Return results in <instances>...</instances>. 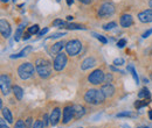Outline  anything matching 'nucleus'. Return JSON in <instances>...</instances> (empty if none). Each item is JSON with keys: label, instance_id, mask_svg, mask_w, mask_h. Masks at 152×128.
I'll use <instances>...</instances> for the list:
<instances>
[{"label": "nucleus", "instance_id": "f257e3e1", "mask_svg": "<svg viewBox=\"0 0 152 128\" xmlns=\"http://www.w3.org/2000/svg\"><path fill=\"white\" fill-rule=\"evenodd\" d=\"M105 95L102 92V90H96V89H90L86 92L84 94V100L86 103L90 104V105H99L103 104L105 100Z\"/></svg>", "mask_w": 152, "mask_h": 128}, {"label": "nucleus", "instance_id": "f03ea898", "mask_svg": "<svg viewBox=\"0 0 152 128\" xmlns=\"http://www.w3.org/2000/svg\"><path fill=\"white\" fill-rule=\"evenodd\" d=\"M35 70L41 78H48L52 74V63L46 58H39L35 62Z\"/></svg>", "mask_w": 152, "mask_h": 128}, {"label": "nucleus", "instance_id": "7ed1b4c3", "mask_svg": "<svg viewBox=\"0 0 152 128\" xmlns=\"http://www.w3.org/2000/svg\"><path fill=\"white\" fill-rule=\"evenodd\" d=\"M34 72H35V70H34L33 64H31L28 62L27 63H22L18 68V74H19L20 78L23 79V80L32 78L34 76Z\"/></svg>", "mask_w": 152, "mask_h": 128}, {"label": "nucleus", "instance_id": "20e7f679", "mask_svg": "<svg viewBox=\"0 0 152 128\" xmlns=\"http://www.w3.org/2000/svg\"><path fill=\"white\" fill-rule=\"evenodd\" d=\"M115 13V6L113 2H109V1H105L103 2L99 8H98V17L101 19H105L108 17H111Z\"/></svg>", "mask_w": 152, "mask_h": 128}, {"label": "nucleus", "instance_id": "39448f33", "mask_svg": "<svg viewBox=\"0 0 152 128\" xmlns=\"http://www.w3.org/2000/svg\"><path fill=\"white\" fill-rule=\"evenodd\" d=\"M81 49H82V43L78 40H72L66 44V50L69 56H76L81 51Z\"/></svg>", "mask_w": 152, "mask_h": 128}, {"label": "nucleus", "instance_id": "423d86ee", "mask_svg": "<svg viewBox=\"0 0 152 128\" xmlns=\"http://www.w3.org/2000/svg\"><path fill=\"white\" fill-rule=\"evenodd\" d=\"M104 76H105V73L103 72L101 69H96L88 76V80L93 85H99L104 82Z\"/></svg>", "mask_w": 152, "mask_h": 128}, {"label": "nucleus", "instance_id": "0eeeda50", "mask_svg": "<svg viewBox=\"0 0 152 128\" xmlns=\"http://www.w3.org/2000/svg\"><path fill=\"white\" fill-rule=\"evenodd\" d=\"M0 89H1L2 94H5V95H7L11 92V90L13 89L10 77L5 73H1V76H0Z\"/></svg>", "mask_w": 152, "mask_h": 128}, {"label": "nucleus", "instance_id": "6e6552de", "mask_svg": "<svg viewBox=\"0 0 152 128\" xmlns=\"http://www.w3.org/2000/svg\"><path fill=\"white\" fill-rule=\"evenodd\" d=\"M66 64H67V55L63 54V53L57 54L54 58V62H53V68L56 71H61V70L64 69Z\"/></svg>", "mask_w": 152, "mask_h": 128}, {"label": "nucleus", "instance_id": "1a4fd4ad", "mask_svg": "<svg viewBox=\"0 0 152 128\" xmlns=\"http://www.w3.org/2000/svg\"><path fill=\"white\" fill-rule=\"evenodd\" d=\"M75 118V115H74V107L73 106H66L64 108H63V124L66 125V124H68V122H70L73 119Z\"/></svg>", "mask_w": 152, "mask_h": 128}, {"label": "nucleus", "instance_id": "9d476101", "mask_svg": "<svg viewBox=\"0 0 152 128\" xmlns=\"http://www.w3.org/2000/svg\"><path fill=\"white\" fill-rule=\"evenodd\" d=\"M0 32H1L2 37H5V38L10 37L11 33H12L11 26H10V23L5 19H1V21H0Z\"/></svg>", "mask_w": 152, "mask_h": 128}, {"label": "nucleus", "instance_id": "9b49d317", "mask_svg": "<svg viewBox=\"0 0 152 128\" xmlns=\"http://www.w3.org/2000/svg\"><path fill=\"white\" fill-rule=\"evenodd\" d=\"M138 19L140 22H144V23L152 22V9H146V11L140 12L138 14Z\"/></svg>", "mask_w": 152, "mask_h": 128}, {"label": "nucleus", "instance_id": "f8f14e48", "mask_svg": "<svg viewBox=\"0 0 152 128\" xmlns=\"http://www.w3.org/2000/svg\"><path fill=\"white\" fill-rule=\"evenodd\" d=\"M119 23L123 28H128L133 25V19L130 14H123L119 19Z\"/></svg>", "mask_w": 152, "mask_h": 128}, {"label": "nucleus", "instance_id": "ddd939ff", "mask_svg": "<svg viewBox=\"0 0 152 128\" xmlns=\"http://www.w3.org/2000/svg\"><path fill=\"white\" fill-rule=\"evenodd\" d=\"M102 92L104 93V95L107 98H111L115 94V88L111 85V84H104L102 88H101Z\"/></svg>", "mask_w": 152, "mask_h": 128}, {"label": "nucleus", "instance_id": "4468645a", "mask_svg": "<svg viewBox=\"0 0 152 128\" xmlns=\"http://www.w3.org/2000/svg\"><path fill=\"white\" fill-rule=\"evenodd\" d=\"M95 64H96V62H95V59H94V57H87V58L81 63V69H82V70H88V69L93 68Z\"/></svg>", "mask_w": 152, "mask_h": 128}, {"label": "nucleus", "instance_id": "2eb2a0df", "mask_svg": "<svg viewBox=\"0 0 152 128\" xmlns=\"http://www.w3.org/2000/svg\"><path fill=\"white\" fill-rule=\"evenodd\" d=\"M63 47H64V42H63V41H58V42H56L55 44H53V47H52V49H50V54H52V56L53 55L56 56L57 54L62 53Z\"/></svg>", "mask_w": 152, "mask_h": 128}, {"label": "nucleus", "instance_id": "dca6fc26", "mask_svg": "<svg viewBox=\"0 0 152 128\" xmlns=\"http://www.w3.org/2000/svg\"><path fill=\"white\" fill-rule=\"evenodd\" d=\"M60 115H61V111H60V108H58V107L54 108L53 112H52V114H50V125L56 126L57 122H58V120H60Z\"/></svg>", "mask_w": 152, "mask_h": 128}, {"label": "nucleus", "instance_id": "f3484780", "mask_svg": "<svg viewBox=\"0 0 152 128\" xmlns=\"http://www.w3.org/2000/svg\"><path fill=\"white\" fill-rule=\"evenodd\" d=\"M73 107H74V115H75V119H80V118H82V116L86 114V108H84L82 105L76 104V105H73Z\"/></svg>", "mask_w": 152, "mask_h": 128}, {"label": "nucleus", "instance_id": "a211bd4d", "mask_svg": "<svg viewBox=\"0 0 152 128\" xmlns=\"http://www.w3.org/2000/svg\"><path fill=\"white\" fill-rule=\"evenodd\" d=\"M1 113H2L4 119H5L8 124H12V122H13V116H12V114H11V112H10L8 108L2 107V108H1Z\"/></svg>", "mask_w": 152, "mask_h": 128}, {"label": "nucleus", "instance_id": "6ab92c4d", "mask_svg": "<svg viewBox=\"0 0 152 128\" xmlns=\"http://www.w3.org/2000/svg\"><path fill=\"white\" fill-rule=\"evenodd\" d=\"M12 91H13L14 95H15V98H17L18 100H21V99H22V97H23V90H22L20 86L14 85L13 89H12Z\"/></svg>", "mask_w": 152, "mask_h": 128}, {"label": "nucleus", "instance_id": "aec40b11", "mask_svg": "<svg viewBox=\"0 0 152 128\" xmlns=\"http://www.w3.org/2000/svg\"><path fill=\"white\" fill-rule=\"evenodd\" d=\"M32 50H33V48H32L31 46H27V47H26L25 49H22V50L20 51L19 54H17V55H13V56H12V58H14V57L17 58V57H22V56H26L27 54H29V53H31Z\"/></svg>", "mask_w": 152, "mask_h": 128}, {"label": "nucleus", "instance_id": "412c9836", "mask_svg": "<svg viewBox=\"0 0 152 128\" xmlns=\"http://www.w3.org/2000/svg\"><path fill=\"white\" fill-rule=\"evenodd\" d=\"M138 97L139 98H148V99H150V97H151V94H150V92H149V90L146 89V88H144L143 90H140V92L138 93Z\"/></svg>", "mask_w": 152, "mask_h": 128}, {"label": "nucleus", "instance_id": "4be33fe9", "mask_svg": "<svg viewBox=\"0 0 152 128\" xmlns=\"http://www.w3.org/2000/svg\"><path fill=\"white\" fill-rule=\"evenodd\" d=\"M149 104V99L146 100H137L136 103H134V107L136 108H142V107H144V106H146Z\"/></svg>", "mask_w": 152, "mask_h": 128}, {"label": "nucleus", "instance_id": "5701e85b", "mask_svg": "<svg viewBox=\"0 0 152 128\" xmlns=\"http://www.w3.org/2000/svg\"><path fill=\"white\" fill-rule=\"evenodd\" d=\"M66 25H67V22H64L63 20H61V19H56V20H54L53 21V26L54 27H66Z\"/></svg>", "mask_w": 152, "mask_h": 128}, {"label": "nucleus", "instance_id": "b1692460", "mask_svg": "<svg viewBox=\"0 0 152 128\" xmlns=\"http://www.w3.org/2000/svg\"><path fill=\"white\" fill-rule=\"evenodd\" d=\"M64 28H68V29H84L83 26H81V25H76V23H67Z\"/></svg>", "mask_w": 152, "mask_h": 128}, {"label": "nucleus", "instance_id": "393cba45", "mask_svg": "<svg viewBox=\"0 0 152 128\" xmlns=\"http://www.w3.org/2000/svg\"><path fill=\"white\" fill-rule=\"evenodd\" d=\"M128 70L131 72V74H132V77H133V79H134V82L138 84V83H139V78H138V76H137V72H136V70L133 69V67L129 65V67H128Z\"/></svg>", "mask_w": 152, "mask_h": 128}, {"label": "nucleus", "instance_id": "a878e982", "mask_svg": "<svg viewBox=\"0 0 152 128\" xmlns=\"http://www.w3.org/2000/svg\"><path fill=\"white\" fill-rule=\"evenodd\" d=\"M22 30H23V27H22V26H20L19 28L17 29V32H15V36H14L15 41H19L20 38H21V36H23V34H22Z\"/></svg>", "mask_w": 152, "mask_h": 128}, {"label": "nucleus", "instance_id": "bb28decb", "mask_svg": "<svg viewBox=\"0 0 152 128\" xmlns=\"http://www.w3.org/2000/svg\"><path fill=\"white\" fill-rule=\"evenodd\" d=\"M115 27H117V23L113 21V22H109V23L104 25V26H103V29H104V30H111V29H114Z\"/></svg>", "mask_w": 152, "mask_h": 128}, {"label": "nucleus", "instance_id": "cd10ccee", "mask_svg": "<svg viewBox=\"0 0 152 128\" xmlns=\"http://www.w3.org/2000/svg\"><path fill=\"white\" fill-rule=\"evenodd\" d=\"M28 33H31L32 35L33 34H39V26L38 25H34V26H31L29 28H28V30H27Z\"/></svg>", "mask_w": 152, "mask_h": 128}, {"label": "nucleus", "instance_id": "c85d7f7f", "mask_svg": "<svg viewBox=\"0 0 152 128\" xmlns=\"http://www.w3.org/2000/svg\"><path fill=\"white\" fill-rule=\"evenodd\" d=\"M113 74L111 73H107L105 76H104V82L103 83H105V84H111L113 83Z\"/></svg>", "mask_w": 152, "mask_h": 128}, {"label": "nucleus", "instance_id": "c756f323", "mask_svg": "<svg viewBox=\"0 0 152 128\" xmlns=\"http://www.w3.org/2000/svg\"><path fill=\"white\" fill-rule=\"evenodd\" d=\"M32 128H45V122H42L41 120H37Z\"/></svg>", "mask_w": 152, "mask_h": 128}, {"label": "nucleus", "instance_id": "7c9ffc66", "mask_svg": "<svg viewBox=\"0 0 152 128\" xmlns=\"http://www.w3.org/2000/svg\"><path fill=\"white\" fill-rule=\"evenodd\" d=\"M14 128H27V126H26V124L23 122V120H18V121L15 122Z\"/></svg>", "mask_w": 152, "mask_h": 128}, {"label": "nucleus", "instance_id": "2f4dec72", "mask_svg": "<svg viewBox=\"0 0 152 128\" xmlns=\"http://www.w3.org/2000/svg\"><path fill=\"white\" fill-rule=\"evenodd\" d=\"M125 44H126V40H125V38H122V40H119V41L117 42V46H118V48H123Z\"/></svg>", "mask_w": 152, "mask_h": 128}, {"label": "nucleus", "instance_id": "473e14b6", "mask_svg": "<svg viewBox=\"0 0 152 128\" xmlns=\"http://www.w3.org/2000/svg\"><path fill=\"white\" fill-rule=\"evenodd\" d=\"M115 65H123L124 64V59L123 58H116L114 61Z\"/></svg>", "mask_w": 152, "mask_h": 128}, {"label": "nucleus", "instance_id": "72a5a7b5", "mask_svg": "<svg viewBox=\"0 0 152 128\" xmlns=\"http://www.w3.org/2000/svg\"><path fill=\"white\" fill-rule=\"evenodd\" d=\"M96 37H97V40H98L99 42H102L103 44H105V43L108 42V41H107V38L103 36V35H96Z\"/></svg>", "mask_w": 152, "mask_h": 128}, {"label": "nucleus", "instance_id": "f704fd0d", "mask_svg": "<svg viewBox=\"0 0 152 128\" xmlns=\"http://www.w3.org/2000/svg\"><path fill=\"white\" fill-rule=\"evenodd\" d=\"M117 116L118 118H122V116H132V114L130 112H123V113H118Z\"/></svg>", "mask_w": 152, "mask_h": 128}, {"label": "nucleus", "instance_id": "c9c22d12", "mask_svg": "<svg viewBox=\"0 0 152 128\" xmlns=\"http://www.w3.org/2000/svg\"><path fill=\"white\" fill-rule=\"evenodd\" d=\"M43 122H45V125L50 124V116H48L47 114H45V115H43Z\"/></svg>", "mask_w": 152, "mask_h": 128}, {"label": "nucleus", "instance_id": "e433bc0d", "mask_svg": "<svg viewBox=\"0 0 152 128\" xmlns=\"http://www.w3.org/2000/svg\"><path fill=\"white\" fill-rule=\"evenodd\" d=\"M151 34H152V28H151V29H149L148 32H145V33L143 34V37H144V38H146V37H149V36H150Z\"/></svg>", "mask_w": 152, "mask_h": 128}, {"label": "nucleus", "instance_id": "4c0bfd02", "mask_svg": "<svg viewBox=\"0 0 152 128\" xmlns=\"http://www.w3.org/2000/svg\"><path fill=\"white\" fill-rule=\"evenodd\" d=\"M0 128H10L7 125H6V122H5V120H4V119H1V122H0Z\"/></svg>", "mask_w": 152, "mask_h": 128}, {"label": "nucleus", "instance_id": "58836bf2", "mask_svg": "<svg viewBox=\"0 0 152 128\" xmlns=\"http://www.w3.org/2000/svg\"><path fill=\"white\" fill-rule=\"evenodd\" d=\"M78 1H81V2L84 4V5H89V4H91L94 0H78Z\"/></svg>", "mask_w": 152, "mask_h": 128}, {"label": "nucleus", "instance_id": "ea45409f", "mask_svg": "<svg viewBox=\"0 0 152 128\" xmlns=\"http://www.w3.org/2000/svg\"><path fill=\"white\" fill-rule=\"evenodd\" d=\"M47 32H48V28H45V29H42L41 32H39L38 35H39V36H42V35H43V34H46Z\"/></svg>", "mask_w": 152, "mask_h": 128}, {"label": "nucleus", "instance_id": "a19ab883", "mask_svg": "<svg viewBox=\"0 0 152 128\" xmlns=\"http://www.w3.org/2000/svg\"><path fill=\"white\" fill-rule=\"evenodd\" d=\"M31 35H32V34L27 32V33H23V36H22V37H23V40H28V38L31 37Z\"/></svg>", "mask_w": 152, "mask_h": 128}, {"label": "nucleus", "instance_id": "79ce46f5", "mask_svg": "<svg viewBox=\"0 0 152 128\" xmlns=\"http://www.w3.org/2000/svg\"><path fill=\"white\" fill-rule=\"evenodd\" d=\"M73 2H74V0H67V5H68V6H70Z\"/></svg>", "mask_w": 152, "mask_h": 128}, {"label": "nucleus", "instance_id": "37998d69", "mask_svg": "<svg viewBox=\"0 0 152 128\" xmlns=\"http://www.w3.org/2000/svg\"><path fill=\"white\" fill-rule=\"evenodd\" d=\"M73 17H72V15H68V17H67V21H72V20H73Z\"/></svg>", "mask_w": 152, "mask_h": 128}, {"label": "nucleus", "instance_id": "c03bdc74", "mask_svg": "<svg viewBox=\"0 0 152 128\" xmlns=\"http://www.w3.org/2000/svg\"><path fill=\"white\" fill-rule=\"evenodd\" d=\"M31 122H32V119L29 118V119H27V126H29L31 125Z\"/></svg>", "mask_w": 152, "mask_h": 128}, {"label": "nucleus", "instance_id": "a18cd8bd", "mask_svg": "<svg viewBox=\"0 0 152 128\" xmlns=\"http://www.w3.org/2000/svg\"><path fill=\"white\" fill-rule=\"evenodd\" d=\"M149 118H150V119L152 120V110L150 111V112H149Z\"/></svg>", "mask_w": 152, "mask_h": 128}, {"label": "nucleus", "instance_id": "49530a36", "mask_svg": "<svg viewBox=\"0 0 152 128\" xmlns=\"http://www.w3.org/2000/svg\"><path fill=\"white\" fill-rule=\"evenodd\" d=\"M8 1H10V0H1V2H2V4H7Z\"/></svg>", "mask_w": 152, "mask_h": 128}, {"label": "nucleus", "instance_id": "de8ad7c7", "mask_svg": "<svg viewBox=\"0 0 152 128\" xmlns=\"http://www.w3.org/2000/svg\"><path fill=\"white\" fill-rule=\"evenodd\" d=\"M149 6L152 8V0H150V1H149Z\"/></svg>", "mask_w": 152, "mask_h": 128}, {"label": "nucleus", "instance_id": "09e8293b", "mask_svg": "<svg viewBox=\"0 0 152 128\" xmlns=\"http://www.w3.org/2000/svg\"><path fill=\"white\" fill-rule=\"evenodd\" d=\"M56 1H57V2H60V1H61V0H56Z\"/></svg>", "mask_w": 152, "mask_h": 128}, {"label": "nucleus", "instance_id": "8fccbe9b", "mask_svg": "<svg viewBox=\"0 0 152 128\" xmlns=\"http://www.w3.org/2000/svg\"><path fill=\"white\" fill-rule=\"evenodd\" d=\"M151 79H152V72H151Z\"/></svg>", "mask_w": 152, "mask_h": 128}, {"label": "nucleus", "instance_id": "3c124183", "mask_svg": "<svg viewBox=\"0 0 152 128\" xmlns=\"http://www.w3.org/2000/svg\"><path fill=\"white\" fill-rule=\"evenodd\" d=\"M13 1H14V2H15V1H17V0H13Z\"/></svg>", "mask_w": 152, "mask_h": 128}]
</instances>
